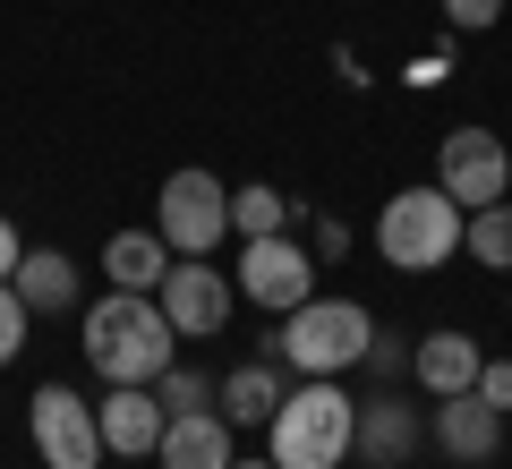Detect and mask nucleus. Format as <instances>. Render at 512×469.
<instances>
[{
	"label": "nucleus",
	"mask_w": 512,
	"mask_h": 469,
	"mask_svg": "<svg viewBox=\"0 0 512 469\" xmlns=\"http://www.w3.org/2000/svg\"><path fill=\"white\" fill-rule=\"evenodd\" d=\"M478 401H487V410H512V359H487V367H478Z\"/></svg>",
	"instance_id": "nucleus-24"
},
{
	"label": "nucleus",
	"mask_w": 512,
	"mask_h": 469,
	"mask_svg": "<svg viewBox=\"0 0 512 469\" xmlns=\"http://www.w3.org/2000/svg\"><path fill=\"white\" fill-rule=\"evenodd\" d=\"M419 410H402V401L384 393V401H359V435H350V452H359L367 469H402L410 452H419Z\"/></svg>",
	"instance_id": "nucleus-12"
},
{
	"label": "nucleus",
	"mask_w": 512,
	"mask_h": 469,
	"mask_svg": "<svg viewBox=\"0 0 512 469\" xmlns=\"http://www.w3.org/2000/svg\"><path fill=\"white\" fill-rule=\"evenodd\" d=\"M26 325H35V307H26L18 290L0 282V367H9V359H18V350H26Z\"/></svg>",
	"instance_id": "nucleus-21"
},
{
	"label": "nucleus",
	"mask_w": 512,
	"mask_h": 469,
	"mask_svg": "<svg viewBox=\"0 0 512 469\" xmlns=\"http://www.w3.org/2000/svg\"><path fill=\"white\" fill-rule=\"evenodd\" d=\"M427 435H436L453 461H495V452H504V410H487L478 393H444L436 410H427Z\"/></svg>",
	"instance_id": "nucleus-11"
},
{
	"label": "nucleus",
	"mask_w": 512,
	"mask_h": 469,
	"mask_svg": "<svg viewBox=\"0 0 512 469\" xmlns=\"http://www.w3.org/2000/svg\"><path fill=\"white\" fill-rule=\"evenodd\" d=\"M461 222H470V214H461L436 180H427V188H393V205L376 214V248H384L393 273H436V265L461 256Z\"/></svg>",
	"instance_id": "nucleus-3"
},
{
	"label": "nucleus",
	"mask_w": 512,
	"mask_h": 469,
	"mask_svg": "<svg viewBox=\"0 0 512 469\" xmlns=\"http://www.w3.org/2000/svg\"><path fill=\"white\" fill-rule=\"evenodd\" d=\"M350 435H359V401H350L333 376H299V393H282V410L265 418L274 469H342Z\"/></svg>",
	"instance_id": "nucleus-2"
},
{
	"label": "nucleus",
	"mask_w": 512,
	"mask_h": 469,
	"mask_svg": "<svg viewBox=\"0 0 512 469\" xmlns=\"http://www.w3.org/2000/svg\"><path fill=\"white\" fill-rule=\"evenodd\" d=\"M504 9H512V0H504Z\"/></svg>",
	"instance_id": "nucleus-28"
},
{
	"label": "nucleus",
	"mask_w": 512,
	"mask_h": 469,
	"mask_svg": "<svg viewBox=\"0 0 512 469\" xmlns=\"http://www.w3.org/2000/svg\"><path fill=\"white\" fill-rule=\"evenodd\" d=\"M18 256H26V239H18V222H0V282L18 273Z\"/></svg>",
	"instance_id": "nucleus-26"
},
{
	"label": "nucleus",
	"mask_w": 512,
	"mask_h": 469,
	"mask_svg": "<svg viewBox=\"0 0 512 469\" xmlns=\"http://www.w3.org/2000/svg\"><path fill=\"white\" fill-rule=\"evenodd\" d=\"M444 18H453L461 35H487V26L504 18V0H444Z\"/></svg>",
	"instance_id": "nucleus-23"
},
{
	"label": "nucleus",
	"mask_w": 512,
	"mask_h": 469,
	"mask_svg": "<svg viewBox=\"0 0 512 469\" xmlns=\"http://www.w3.org/2000/svg\"><path fill=\"white\" fill-rule=\"evenodd\" d=\"M26 427H35V452H43L52 469H103V427H94V401H77L69 384H35Z\"/></svg>",
	"instance_id": "nucleus-9"
},
{
	"label": "nucleus",
	"mask_w": 512,
	"mask_h": 469,
	"mask_svg": "<svg viewBox=\"0 0 512 469\" xmlns=\"http://www.w3.org/2000/svg\"><path fill=\"white\" fill-rule=\"evenodd\" d=\"M154 401H163L171 418H197V410H214V401H222V384H214V376H197V367H180V359H171L163 376H154Z\"/></svg>",
	"instance_id": "nucleus-20"
},
{
	"label": "nucleus",
	"mask_w": 512,
	"mask_h": 469,
	"mask_svg": "<svg viewBox=\"0 0 512 469\" xmlns=\"http://www.w3.org/2000/svg\"><path fill=\"white\" fill-rule=\"evenodd\" d=\"M9 290H18L35 316H60V307H77V265L60 248H26L18 273H9Z\"/></svg>",
	"instance_id": "nucleus-16"
},
{
	"label": "nucleus",
	"mask_w": 512,
	"mask_h": 469,
	"mask_svg": "<svg viewBox=\"0 0 512 469\" xmlns=\"http://www.w3.org/2000/svg\"><path fill=\"white\" fill-rule=\"evenodd\" d=\"M163 273H171L163 231H111L103 239V282L111 290H163Z\"/></svg>",
	"instance_id": "nucleus-15"
},
{
	"label": "nucleus",
	"mask_w": 512,
	"mask_h": 469,
	"mask_svg": "<svg viewBox=\"0 0 512 469\" xmlns=\"http://www.w3.org/2000/svg\"><path fill=\"white\" fill-rule=\"evenodd\" d=\"M231 469H274V452H256V461H231Z\"/></svg>",
	"instance_id": "nucleus-27"
},
{
	"label": "nucleus",
	"mask_w": 512,
	"mask_h": 469,
	"mask_svg": "<svg viewBox=\"0 0 512 469\" xmlns=\"http://www.w3.org/2000/svg\"><path fill=\"white\" fill-rule=\"evenodd\" d=\"M282 410V367H231V376H222V418H231V427H265V418Z\"/></svg>",
	"instance_id": "nucleus-17"
},
{
	"label": "nucleus",
	"mask_w": 512,
	"mask_h": 469,
	"mask_svg": "<svg viewBox=\"0 0 512 469\" xmlns=\"http://www.w3.org/2000/svg\"><path fill=\"white\" fill-rule=\"evenodd\" d=\"M436 188L461 205V214H478V205H504L512 188V154L495 128H453V137L436 145Z\"/></svg>",
	"instance_id": "nucleus-7"
},
{
	"label": "nucleus",
	"mask_w": 512,
	"mask_h": 469,
	"mask_svg": "<svg viewBox=\"0 0 512 469\" xmlns=\"http://www.w3.org/2000/svg\"><path fill=\"white\" fill-rule=\"evenodd\" d=\"M231 299H239V282L214 265V256H171L163 290H154V307L171 316V333H180V342L222 333V325H231Z\"/></svg>",
	"instance_id": "nucleus-8"
},
{
	"label": "nucleus",
	"mask_w": 512,
	"mask_h": 469,
	"mask_svg": "<svg viewBox=\"0 0 512 469\" xmlns=\"http://www.w3.org/2000/svg\"><path fill=\"white\" fill-rule=\"evenodd\" d=\"M154 461H163V469H231L239 461V452H231V418H222V410L171 418L163 444H154Z\"/></svg>",
	"instance_id": "nucleus-14"
},
{
	"label": "nucleus",
	"mask_w": 512,
	"mask_h": 469,
	"mask_svg": "<svg viewBox=\"0 0 512 469\" xmlns=\"http://www.w3.org/2000/svg\"><path fill=\"white\" fill-rule=\"evenodd\" d=\"M86 367L103 384H154L171 359H180V333H171V316L154 307V290H103V299L86 307Z\"/></svg>",
	"instance_id": "nucleus-1"
},
{
	"label": "nucleus",
	"mask_w": 512,
	"mask_h": 469,
	"mask_svg": "<svg viewBox=\"0 0 512 469\" xmlns=\"http://www.w3.org/2000/svg\"><path fill=\"white\" fill-rule=\"evenodd\" d=\"M308 256H325V265H333V256H350V222H316V231H308Z\"/></svg>",
	"instance_id": "nucleus-25"
},
{
	"label": "nucleus",
	"mask_w": 512,
	"mask_h": 469,
	"mask_svg": "<svg viewBox=\"0 0 512 469\" xmlns=\"http://www.w3.org/2000/svg\"><path fill=\"white\" fill-rule=\"evenodd\" d=\"M461 256L487 273H512V205H478L470 222H461Z\"/></svg>",
	"instance_id": "nucleus-18"
},
{
	"label": "nucleus",
	"mask_w": 512,
	"mask_h": 469,
	"mask_svg": "<svg viewBox=\"0 0 512 469\" xmlns=\"http://www.w3.org/2000/svg\"><path fill=\"white\" fill-rule=\"evenodd\" d=\"M359 367H367V376H376V384H393V376H402V367H410V350L393 342V333H376V342H367V359H359Z\"/></svg>",
	"instance_id": "nucleus-22"
},
{
	"label": "nucleus",
	"mask_w": 512,
	"mask_h": 469,
	"mask_svg": "<svg viewBox=\"0 0 512 469\" xmlns=\"http://www.w3.org/2000/svg\"><path fill=\"white\" fill-rule=\"evenodd\" d=\"M478 367H487V350H478V342H470L461 325L427 333V342L410 350V376H419V384H427L436 401H444V393H478Z\"/></svg>",
	"instance_id": "nucleus-13"
},
{
	"label": "nucleus",
	"mask_w": 512,
	"mask_h": 469,
	"mask_svg": "<svg viewBox=\"0 0 512 469\" xmlns=\"http://www.w3.org/2000/svg\"><path fill=\"white\" fill-rule=\"evenodd\" d=\"M231 231H239V239H274V231H291V197H282V188H265V180L231 188Z\"/></svg>",
	"instance_id": "nucleus-19"
},
{
	"label": "nucleus",
	"mask_w": 512,
	"mask_h": 469,
	"mask_svg": "<svg viewBox=\"0 0 512 469\" xmlns=\"http://www.w3.org/2000/svg\"><path fill=\"white\" fill-rule=\"evenodd\" d=\"M231 282L248 290L256 307L291 316V307H308V299H316V256L299 248L291 231H274V239H239V265H231Z\"/></svg>",
	"instance_id": "nucleus-6"
},
{
	"label": "nucleus",
	"mask_w": 512,
	"mask_h": 469,
	"mask_svg": "<svg viewBox=\"0 0 512 469\" xmlns=\"http://www.w3.org/2000/svg\"><path fill=\"white\" fill-rule=\"evenodd\" d=\"M94 427H103V452H111V461H146V452L163 444L171 410L154 401V384H103V401H94Z\"/></svg>",
	"instance_id": "nucleus-10"
},
{
	"label": "nucleus",
	"mask_w": 512,
	"mask_h": 469,
	"mask_svg": "<svg viewBox=\"0 0 512 469\" xmlns=\"http://www.w3.org/2000/svg\"><path fill=\"white\" fill-rule=\"evenodd\" d=\"M367 342H376V316H367L359 299H308L282 316V367L291 376H350V367L367 359Z\"/></svg>",
	"instance_id": "nucleus-4"
},
{
	"label": "nucleus",
	"mask_w": 512,
	"mask_h": 469,
	"mask_svg": "<svg viewBox=\"0 0 512 469\" xmlns=\"http://www.w3.org/2000/svg\"><path fill=\"white\" fill-rule=\"evenodd\" d=\"M154 231H163L171 256H214L222 239H231V188L214 180V171H171L163 188H154Z\"/></svg>",
	"instance_id": "nucleus-5"
}]
</instances>
